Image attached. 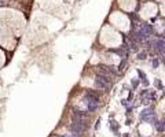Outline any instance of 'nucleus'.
I'll return each mask as SVG.
<instances>
[{"label":"nucleus","mask_w":165,"mask_h":137,"mask_svg":"<svg viewBox=\"0 0 165 137\" xmlns=\"http://www.w3.org/2000/svg\"><path fill=\"white\" fill-rule=\"evenodd\" d=\"M155 126H157V129L160 130V132H162V130H164V123H162V122H158V123H155Z\"/></svg>","instance_id":"nucleus-5"},{"label":"nucleus","mask_w":165,"mask_h":137,"mask_svg":"<svg viewBox=\"0 0 165 137\" xmlns=\"http://www.w3.org/2000/svg\"><path fill=\"white\" fill-rule=\"evenodd\" d=\"M85 104L88 107V111H95L99 106V99L94 92H87L85 95Z\"/></svg>","instance_id":"nucleus-2"},{"label":"nucleus","mask_w":165,"mask_h":137,"mask_svg":"<svg viewBox=\"0 0 165 137\" xmlns=\"http://www.w3.org/2000/svg\"><path fill=\"white\" fill-rule=\"evenodd\" d=\"M155 85H157V86L160 88V89H161V88H162V84H161V82H160V81H158V80H155Z\"/></svg>","instance_id":"nucleus-8"},{"label":"nucleus","mask_w":165,"mask_h":137,"mask_svg":"<svg viewBox=\"0 0 165 137\" xmlns=\"http://www.w3.org/2000/svg\"><path fill=\"white\" fill-rule=\"evenodd\" d=\"M164 45H165L164 40H158V41L154 44V48H155V50H157L160 53H162V52H164Z\"/></svg>","instance_id":"nucleus-3"},{"label":"nucleus","mask_w":165,"mask_h":137,"mask_svg":"<svg viewBox=\"0 0 165 137\" xmlns=\"http://www.w3.org/2000/svg\"><path fill=\"white\" fill-rule=\"evenodd\" d=\"M138 74H139V77L142 78L143 84H145V85H149V82H147V80H146V74H145V73H142L140 70H138Z\"/></svg>","instance_id":"nucleus-4"},{"label":"nucleus","mask_w":165,"mask_h":137,"mask_svg":"<svg viewBox=\"0 0 165 137\" xmlns=\"http://www.w3.org/2000/svg\"><path fill=\"white\" fill-rule=\"evenodd\" d=\"M139 59H146V52H143L139 55Z\"/></svg>","instance_id":"nucleus-7"},{"label":"nucleus","mask_w":165,"mask_h":137,"mask_svg":"<svg viewBox=\"0 0 165 137\" xmlns=\"http://www.w3.org/2000/svg\"><path fill=\"white\" fill-rule=\"evenodd\" d=\"M110 125H111V128H113V130H117V122L111 121V122H110Z\"/></svg>","instance_id":"nucleus-6"},{"label":"nucleus","mask_w":165,"mask_h":137,"mask_svg":"<svg viewBox=\"0 0 165 137\" xmlns=\"http://www.w3.org/2000/svg\"><path fill=\"white\" fill-rule=\"evenodd\" d=\"M153 66H154V67H157V66H158V60H157V59H154V60H153Z\"/></svg>","instance_id":"nucleus-9"},{"label":"nucleus","mask_w":165,"mask_h":137,"mask_svg":"<svg viewBox=\"0 0 165 137\" xmlns=\"http://www.w3.org/2000/svg\"><path fill=\"white\" fill-rule=\"evenodd\" d=\"M111 81H110V74H106V73H100L96 76L95 78V85L96 88H99V89H107L110 86Z\"/></svg>","instance_id":"nucleus-1"}]
</instances>
